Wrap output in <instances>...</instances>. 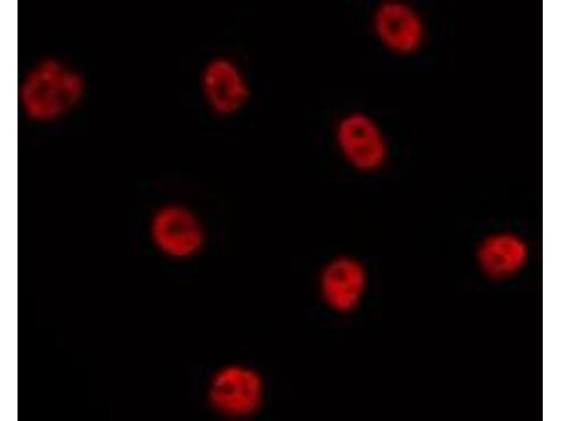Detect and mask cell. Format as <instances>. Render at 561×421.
Returning <instances> with one entry per match:
<instances>
[{
  "mask_svg": "<svg viewBox=\"0 0 561 421\" xmlns=\"http://www.w3.org/2000/svg\"><path fill=\"white\" fill-rule=\"evenodd\" d=\"M83 82L81 76L47 60L40 63L26 77L21 98L27 114L35 119H50L63 114L81 98Z\"/></svg>",
  "mask_w": 561,
  "mask_h": 421,
  "instance_id": "2",
  "label": "cell"
},
{
  "mask_svg": "<svg viewBox=\"0 0 561 421\" xmlns=\"http://www.w3.org/2000/svg\"><path fill=\"white\" fill-rule=\"evenodd\" d=\"M370 276L365 264L351 254L329 258L318 275L317 288L323 305L337 315H348L362 305Z\"/></svg>",
  "mask_w": 561,
  "mask_h": 421,
  "instance_id": "5",
  "label": "cell"
},
{
  "mask_svg": "<svg viewBox=\"0 0 561 421\" xmlns=\"http://www.w3.org/2000/svg\"><path fill=\"white\" fill-rule=\"evenodd\" d=\"M153 244L164 256L176 261L199 255L207 242V233L197 213L180 203H168L154 213L149 225Z\"/></svg>",
  "mask_w": 561,
  "mask_h": 421,
  "instance_id": "4",
  "label": "cell"
},
{
  "mask_svg": "<svg viewBox=\"0 0 561 421\" xmlns=\"http://www.w3.org/2000/svg\"><path fill=\"white\" fill-rule=\"evenodd\" d=\"M202 81L210 105L220 114L236 112L248 97V88L242 75L226 59L210 62L203 72Z\"/></svg>",
  "mask_w": 561,
  "mask_h": 421,
  "instance_id": "7",
  "label": "cell"
},
{
  "mask_svg": "<svg viewBox=\"0 0 561 421\" xmlns=\"http://www.w3.org/2000/svg\"><path fill=\"white\" fill-rule=\"evenodd\" d=\"M372 27L379 42L391 53L409 55L422 46L424 21L411 5L400 1H385L374 11Z\"/></svg>",
  "mask_w": 561,
  "mask_h": 421,
  "instance_id": "6",
  "label": "cell"
},
{
  "mask_svg": "<svg viewBox=\"0 0 561 421\" xmlns=\"http://www.w3.org/2000/svg\"><path fill=\"white\" fill-rule=\"evenodd\" d=\"M334 138L341 158L357 173L372 175L387 163V138L379 123L365 113L352 112L344 115L335 126Z\"/></svg>",
  "mask_w": 561,
  "mask_h": 421,
  "instance_id": "3",
  "label": "cell"
},
{
  "mask_svg": "<svg viewBox=\"0 0 561 421\" xmlns=\"http://www.w3.org/2000/svg\"><path fill=\"white\" fill-rule=\"evenodd\" d=\"M265 395L262 374L243 363L220 366L211 375L206 387L210 407L222 417L232 420L254 416L262 407Z\"/></svg>",
  "mask_w": 561,
  "mask_h": 421,
  "instance_id": "1",
  "label": "cell"
}]
</instances>
